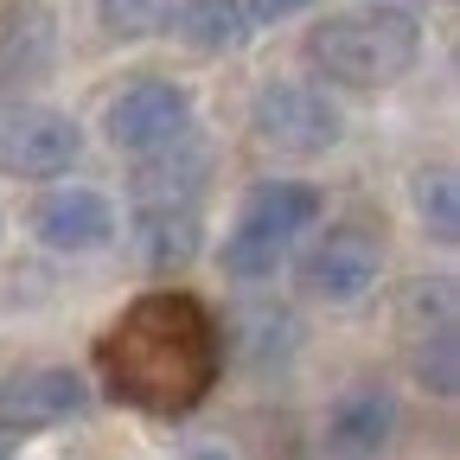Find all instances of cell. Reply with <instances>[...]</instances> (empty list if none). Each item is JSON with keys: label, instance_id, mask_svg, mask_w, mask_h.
Wrapping results in <instances>:
<instances>
[{"label": "cell", "instance_id": "obj_1", "mask_svg": "<svg viewBox=\"0 0 460 460\" xmlns=\"http://www.w3.org/2000/svg\"><path fill=\"white\" fill-rule=\"evenodd\" d=\"M96 371L115 402L147 416H186L211 396L224 371V339L217 320L199 295L186 288H154V295L128 301L96 345Z\"/></svg>", "mask_w": 460, "mask_h": 460}, {"label": "cell", "instance_id": "obj_2", "mask_svg": "<svg viewBox=\"0 0 460 460\" xmlns=\"http://www.w3.org/2000/svg\"><path fill=\"white\" fill-rule=\"evenodd\" d=\"M422 58V20L410 7H345L307 32V65L339 90H390Z\"/></svg>", "mask_w": 460, "mask_h": 460}, {"label": "cell", "instance_id": "obj_3", "mask_svg": "<svg viewBox=\"0 0 460 460\" xmlns=\"http://www.w3.org/2000/svg\"><path fill=\"white\" fill-rule=\"evenodd\" d=\"M320 217V192L301 186V180H269L243 199V217L237 230L224 237V275L237 281H262L275 275V262L288 256V243Z\"/></svg>", "mask_w": 460, "mask_h": 460}, {"label": "cell", "instance_id": "obj_4", "mask_svg": "<svg viewBox=\"0 0 460 460\" xmlns=\"http://www.w3.org/2000/svg\"><path fill=\"white\" fill-rule=\"evenodd\" d=\"M250 128H256L262 147L307 160V154H332L339 147L345 115L320 90H307V84H262L256 102H250Z\"/></svg>", "mask_w": 460, "mask_h": 460}, {"label": "cell", "instance_id": "obj_5", "mask_svg": "<svg viewBox=\"0 0 460 460\" xmlns=\"http://www.w3.org/2000/svg\"><path fill=\"white\" fill-rule=\"evenodd\" d=\"M84 154V128L45 102H0V172L51 180Z\"/></svg>", "mask_w": 460, "mask_h": 460}, {"label": "cell", "instance_id": "obj_6", "mask_svg": "<svg viewBox=\"0 0 460 460\" xmlns=\"http://www.w3.org/2000/svg\"><path fill=\"white\" fill-rule=\"evenodd\" d=\"M384 269V243H377V230L365 224H332L326 237L307 250L301 262V288L314 301H332V307H352L371 295V281Z\"/></svg>", "mask_w": 460, "mask_h": 460}, {"label": "cell", "instance_id": "obj_7", "mask_svg": "<svg viewBox=\"0 0 460 460\" xmlns=\"http://www.w3.org/2000/svg\"><path fill=\"white\" fill-rule=\"evenodd\" d=\"M102 128H109V141L122 154H154V147L180 141L192 128V96L172 77H141V84H128L122 96L109 102Z\"/></svg>", "mask_w": 460, "mask_h": 460}, {"label": "cell", "instance_id": "obj_8", "mask_svg": "<svg viewBox=\"0 0 460 460\" xmlns=\"http://www.w3.org/2000/svg\"><path fill=\"white\" fill-rule=\"evenodd\" d=\"M84 377L77 371H58V365H39V371H20V377H0V429L13 435H32V429H58L84 410Z\"/></svg>", "mask_w": 460, "mask_h": 460}, {"label": "cell", "instance_id": "obj_9", "mask_svg": "<svg viewBox=\"0 0 460 460\" xmlns=\"http://www.w3.org/2000/svg\"><path fill=\"white\" fill-rule=\"evenodd\" d=\"M32 230H39V243H51V250H96V243L115 237V205L96 186H58V192L39 199Z\"/></svg>", "mask_w": 460, "mask_h": 460}, {"label": "cell", "instance_id": "obj_10", "mask_svg": "<svg viewBox=\"0 0 460 460\" xmlns=\"http://www.w3.org/2000/svg\"><path fill=\"white\" fill-rule=\"evenodd\" d=\"M396 435V396L390 390H345L332 410H326V441L345 454V460H371L384 454Z\"/></svg>", "mask_w": 460, "mask_h": 460}, {"label": "cell", "instance_id": "obj_11", "mask_svg": "<svg viewBox=\"0 0 460 460\" xmlns=\"http://www.w3.org/2000/svg\"><path fill=\"white\" fill-rule=\"evenodd\" d=\"M51 45H58V26H51L45 7H32V0H0V90L39 77L51 65Z\"/></svg>", "mask_w": 460, "mask_h": 460}, {"label": "cell", "instance_id": "obj_12", "mask_svg": "<svg viewBox=\"0 0 460 460\" xmlns=\"http://www.w3.org/2000/svg\"><path fill=\"white\" fill-rule=\"evenodd\" d=\"M205 172H211V154L199 147V135H180V141L141 154L135 192H141V205H192V192L205 186Z\"/></svg>", "mask_w": 460, "mask_h": 460}, {"label": "cell", "instance_id": "obj_13", "mask_svg": "<svg viewBox=\"0 0 460 460\" xmlns=\"http://www.w3.org/2000/svg\"><path fill=\"white\" fill-rule=\"evenodd\" d=\"M199 205H135V256L147 269H180L199 256Z\"/></svg>", "mask_w": 460, "mask_h": 460}, {"label": "cell", "instance_id": "obj_14", "mask_svg": "<svg viewBox=\"0 0 460 460\" xmlns=\"http://www.w3.org/2000/svg\"><path fill=\"white\" fill-rule=\"evenodd\" d=\"M180 39L192 51H237L250 39V13L243 0H180V13H172Z\"/></svg>", "mask_w": 460, "mask_h": 460}, {"label": "cell", "instance_id": "obj_15", "mask_svg": "<svg viewBox=\"0 0 460 460\" xmlns=\"http://www.w3.org/2000/svg\"><path fill=\"white\" fill-rule=\"evenodd\" d=\"M416 211L422 224L435 230V237H460V180H454V166H429L416 172Z\"/></svg>", "mask_w": 460, "mask_h": 460}, {"label": "cell", "instance_id": "obj_16", "mask_svg": "<svg viewBox=\"0 0 460 460\" xmlns=\"http://www.w3.org/2000/svg\"><path fill=\"white\" fill-rule=\"evenodd\" d=\"M180 0H96V20L109 39H154L160 26H172Z\"/></svg>", "mask_w": 460, "mask_h": 460}, {"label": "cell", "instance_id": "obj_17", "mask_svg": "<svg viewBox=\"0 0 460 460\" xmlns=\"http://www.w3.org/2000/svg\"><path fill=\"white\" fill-rule=\"evenodd\" d=\"M454 365H460V345H454V326H435V339H422V358H416V371H422V384L435 390V396H454Z\"/></svg>", "mask_w": 460, "mask_h": 460}, {"label": "cell", "instance_id": "obj_18", "mask_svg": "<svg viewBox=\"0 0 460 460\" xmlns=\"http://www.w3.org/2000/svg\"><path fill=\"white\" fill-rule=\"evenodd\" d=\"M301 7H314V0H243V13L262 20V26H275V20H288V13H301Z\"/></svg>", "mask_w": 460, "mask_h": 460}, {"label": "cell", "instance_id": "obj_19", "mask_svg": "<svg viewBox=\"0 0 460 460\" xmlns=\"http://www.w3.org/2000/svg\"><path fill=\"white\" fill-rule=\"evenodd\" d=\"M192 460H230V454H217V447H199V454H192Z\"/></svg>", "mask_w": 460, "mask_h": 460}]
</instances>
